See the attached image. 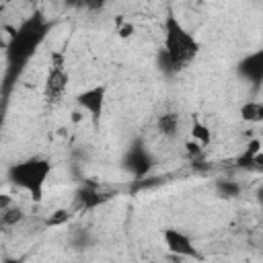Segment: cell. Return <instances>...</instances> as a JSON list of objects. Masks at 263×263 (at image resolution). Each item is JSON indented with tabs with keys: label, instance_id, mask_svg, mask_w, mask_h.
<instances>
[{
	"label": "cell",
	"instance_id": "6da1fadb",
	"mask_svg": "<svg viewBox=\"0 0 263 263\" xmlns=\"http://www.w3.org/2000/svg\"><path fill=\"white\" fill-rule=\"evenodd\" d=\"M162 31H164V37H162L164 55H166V62H168L171 70L179 72V70L187 68L195 60V55L199 51L197 39L193 37V33H189L181 25V21L173 12L166 14Z\"/></svg>",
	"mask_w": 263,
	"mask_h": 263
},
{
	"label": "cell",
	"instance_id": "7a4b0ae2",
	"mask_svg": "<svg viewBox=\"0 0 263 263\" xmlns=\"http://www.w3.org/2000/svg\"><path fill=\"white\" fill-rule=\"evenodd\" d=\"M49 173H51V162L47 158L33 156L12 164L8 168V181L14 187L27 191L33 201H41Z\"/></svg>",
	"mask_w": 263,
	"mask_h": 263
},
{
	"label": "cell",
	"instance_id": "3957f363",
	"mask_svg": "<svg viewBox=\"0 0 263 263\" xmlns=\"http://www.w3.org/2000/svg\"><path fill=\"white\" fill-rule=\"evenodd\" d=\"M43 35H45V23H43V18H39V16L29 18L10 37V43H8V55H10V60L12 62H25L35 51V47L39 45V41L43 39Z\"/></svg>",
	"mask_w": 263,
	"mask_h": 263
},
{
	"label": "cell",
	"instance_id": "277c9868",
	"mask_svg": "<svg viewBox=\"0 0 263 263\" xmlns=\"http://www.w3.org/2000/svg\"><path fill=\"white\" fill-rule=\"evenodd\" d=\"M105 101H107V86L97 84L90 88H84L82 92L76 95V105L95 121L99 123L103 113H105Z\"/></svg>",
	"mask_w": 263,
	"mask_h": 263
},
{
	"label": "cell",
	"instance_id": "5b68a950",
	"mask_svg": "<svg viewBox=\"0 0 263 263\" xmlns=\"http://www.w3.org/2000/svg\"><path fill=\"white\" fill-rule=\"evenodd\" d=\"M162 240H164V247H166L173 255H177V257H187V259H199L197 247L193 245V240H191L185 232H181V230H177V228H166V230L162 232Z\"/></svg>",
	"mask_w": 263,
	"mask_h": 263
},
{
	"label": "cell",
	"instance_id": "8992f818",
	"mask_svg": "<svg viewBox=\"0 0 263 263\" xmlns=\"http://www.w3.org/2000/svg\"><path fill=\"white\" fill-rule=\"evenodd\" d=\"M66 82H68V76H66L60 68H53L51 74L47 76V97H51V99L55 101V99L64 92Z\"/></svg>",
	"mask_w": 263,
	"mask_h": 263
},
{
	"label": "cell",
	"instance_id": "52a82bcc",
	"mask_svg": "<svg viewBox=\"0 0 263 263\" xmlns=\"http://www.w3.org/2000/svg\"><path fill=\"white\" fill-rule=\"evenodd\" d=\"M189 134H191V142H195L199 148H201V146H208V144L212 142V132H210V127H208L203 121H199V119H193Z\"/></svg>",
	"mask_w": 263,
	"mask_h": 263
},
{
	"label": "cell",
	"instance_id": "ba28073f",
	"mask_svg": "<svg viewBox=\"0 0 263 263\" xmlns=\"http://www.w3.org/2000/svg\"><path fill=\"white\" fill-rule=\"evenodd\" d=\"M240 117H242L245 121H251V123L261 121V117H263V105L257 103V101L245 103V105L240 107Z\"/></svg>",
	"mask_w": 263,
	"mask_h": 263
},
{
	"label": "cell",
	"instance_id": "9c48e42d",
	"mask_svg": "<svg viewBox=\"0 0 263 263\" xmlns=\"http://www.w3.org/2000/svg\"><path fill=\"white\" fill-rule=\"evenodd\" d=\"M21 220H23V210L12 205V208L0 212V230H4V228H12V226L18 224Z\"/></svg>",
	"mask_w": 263,
	"mask_h": 263
},
{
	"label": "cell",
	"instance_id": "30bf717a",
	"mask_svg": "<svg viewBox=\"0 0 263 263\" xmlns=\"http://www.w3.org/2000/svg\"><path fill=\"white\" fill-rule=\"evenodd\" d=\"M179 127V115L177 113H164L158 117V129L166 136H175Z\"/></svg>",
	"mask_w": 263,
	"mask_h": 263
},
{
	"label": "cell",
	"instance_id": "8fae6325",
	"mask_svg": "<svg viewBox=\"0 0 263 263\" xmlns=\"http://www.w3.org/2000/svg\"><path fill=\"white\" fill-rule=\"evenodd\" d=\"M242 66H247V68H242V72H245L247 76H251V72H255V74H253V78H255V80H259V78H261V72H263L261 53H255V55H253V58H249Z\"/></svg>",
	"mask_w": 263,
	"mask_h": 263
},
{
	"label": "cell",
	"instance_id": "7c38bea8",
	"mask_svg": "<svg viewBox=\"0 0 263 263\" xmlns=\"http://www.w3.org/2000/svg\"><path fill=\"white\" fill-rule=\"evenodd\" d=\"M103 199H105V197H101V193L95 191V189H84V191L80 193V201H82L84 208H92V205L101 203Z\"/></svg>",
	"mask_w": 263,
	"mask_h": 263
},
{
	"label": "cell",
	"instance_id": "4fadbf2b",
	"mask_svg": "<svg viewBox=\"0 0 263 263\" xmlns=\"http://www.w3.org/2000/svg\"><path fill=\"white\" fill-rule=\"evenodd\" d=\"M70 218V214L66 212V210H58L49 220H47V224H51V226H55V224H62V222H66Z\"/></svg>",
	"mask_w": 263,
	"mask_h": 263
},
{
	"label": "cell",
	"instance_id": "5bb4252c",
	"mask_svg": "<svg viewBox=\"0 0 263 263\" xmlns=\"http://www.w3.org/2000/svg\"><path fill=\"white\" fill-rule=\"evenodd\" d=\"M218 189L224 191L226 195H236L238 193V185H234V183H220Z\"/></svg>",
	"mask_w": 263,
	"mask_h": 263
},
{
	"label": "cell",
	"instance_id": "9a60e30c",
	"mask_svg": "<svg viewBox=\"0 0 263 263\" xmlns=\"http://www.w3.org/2000/svg\"><path fill=\"white\" fill-rule=\"evenodd\" d=\"M8 208H12V197L8 193H0V212H4Z\"/></svg>",
	"mask_w": 263,
	"mask_h": 263
},
{
	"label": "cell",
	"instance_id": "2e32d148",
	"mask_svg": "<svg viewBox=\"0 0 263 263\" xmlns=\"http://www.w3.org/2000/svg\"><path fill=\"white\" fill-rule=\"evenodd\" d=\"M129 35H134V25H132V23H125V25L119 29V37L125 39V37H129Z\"/></svg>",
	"mask_w": 263,
	"mask_h": 263
},
{
	"label": "cell",
	"instance_id": "e0dca14e",
	"mask_svg": "<svg viewBox=\"0 0 263 263\" xmlns=\"http://www.w3.org/2000/svg\"><path fill=\"white\" fill-rule=\"evenodd\" d=\"M4 263H18V261H4Z\"/></svg>",
	"mask_w": 263,
	"mask_h": 263
}]
</instances>
